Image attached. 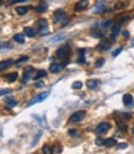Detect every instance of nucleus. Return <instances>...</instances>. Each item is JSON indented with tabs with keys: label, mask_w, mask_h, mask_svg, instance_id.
<instances>
[{
	"label": "nucleus",
	"mask_w": 134,
	"mask_h": 154,
	"mask_svg": "<svg viewBox=\"0 0 134 154\" xmlns=\"http://www.w3.org/2000/svg\"><path fill=\"white\" fill-rule=\"evenodd\" d=\"M126 147H127L126 144H119V146H118V148H126Z\"/></svg>",
	"instance_id": "41"
},
{
	"label": "nucleus",
	"mask_w": 134,
	"mask_h": 154,
	"mask_svg": "<svg viewBox=\"0 0 134 154\" xmlns=\"http://www.w3.org/2000/svg\"><path fill=\"white\" fill-rule=\"evenodd\" d=\"M52 149H53V153H62V147L59 144H56Z\"/></svg>",
	"instance_id": "32"
},
{
	"label": "nucleus",
	"mask_w": 134,
	"mask_h": 154,
	"mask_svg": "<svg viewBox=\"0 0 134 154\" xmlns=\"http://www.w3.org/2000/svg\"><path fill=\"white\" fill-rule=\"evenodd\" d=\"M3 3H4V2H3V0H0V5H2V4H3Z\"/></svg>",
	"instance_id": "43"
},
{
	"label": "nucleus",
	"mask_w": 134,
	"mask_h": 154,
	"mask_svg": "<svg viewBox=\"0 0 134 154\" xmlns=\"http://www.w3.org/2000/svg\"><path fill=\"white\" fill-rule=\"evenodd\" d=\"M105 9H106V3L105 2H97L95 8H93V12H95V14H100V12H102Z\"/></svg>",
	"instance_id": "10"
},
{
	"label": "nucleus",
	"mask_w": 134,
	"mask_h": 154,
	"mask_svg": "<svg viewBox=\"0 0 134 154\" xmlns=\"http://www.w3.org/2000/svg\"><path fill=\"white\" fill-rule=\"evenodd\" d=\"M26 60H29V57H22V58H20V59H17L15 63L17 64V66H19V64L20 63H22V62H26Z\"/></svg>",
	"instance_id": "35"
},
{
	"label": "nucleus",
	"mask_w": 134,
	"mask_h": 154,
	"mask_svg": "<svg viewBox=\"0 0 134 154\" xmlns=\"http://www.w3.org/2000/svg\"><path fill=\"white\" fill-rule=\"evenodd\" d=\"M63 38H64V35H58V36H56V37L50 38V42H57V41L63 40Z\"/></svg>",
	"instance_id": "28"
},
{
	"label": "nucleus",
	"mask_w": 134,
	"mask_h": 154,
	"mask_svg": "<svg viewBox=\"0 0 134 154\" xmlns=\"http://www.w3.org/2000/svg\"><path fill=\"white\" fill-rule=\"evenodd\" d=\"M43 86V83L42 82H38L37 84H36V88H42Z\"/></svg>",
	"instance_id": "39"
},
{
	"label": "nucleus",
	"mask_w": 134,
	"mask_h": 154,
	"mask_svg": "<svg viewBox=\"0 0 134 154\" xmlns=\"http://www.w3.org/2000/svg\"><path fill=\"white\" fill-rule=\"evenodd\" d=\"M23 33H25L26 36H29V37H35V36H36L35 30L31 29V27H25V29H23Z\"/></svg>",
	"instance_id": "18"
},
{
	"label": "nucleus",
	"mask_w": 134,
	"mask_h": 154,
	"mask_svg": "<svg viewBox=\"0 0 134 154\" xmlns=\"http://www.w3.org/2000/svg\"><path fill=\"white\" fill-rule=\"evenodd\" d=\"M95 142H96V144H97V146H103V144H105V140H103L102 138H100V137H97V138H96Z\"/></svg>",
	"instance_id": "34"
},
{
	"label": "nucleus",
	"mask_w": 134,
	"mask_h": 154,
	"mask_svg": "<svg viewBox=\"0 0 134 154\" xmlns=\"http://www.w3.org/2000/svg\"><path fill=\"white\" fill-rule=\"evenodd\" d=\"M33 72V68L32 67H27L25 69V75H23V80H22V83L23 84H26L30 79H31V73Z\"/></svg>",
	"instance_id": "12"
},
{
	"label": "nucleus",
	"mask_w": 134,
	"mask_h": 154,
	"mask_svg": "<svg viewBox=\"0 0 134 154\" xmlns=\"http://www.w3.org/2000/svg\"><path fill=\"white\" fill-rule=\"evenodd\" d=\"M43 153L44 154H50V153H53V149L49 146H44L43 147Z\"/></svg>",
	"instance_id": "29"
},
{
	"label": "nucleus",
	"mask_w": 134,
	"mask_h": 154,
	"mask_svg": "<svg viewBox=\"0 0 134 154\" xmlns=\"http://www.w3.org/2000/svg\"><path fill=\"white\" fill-rule=\"evenodd\" d=\"M14 40L16 42H19V43H25V37L22 35H15L14 36Z\"/></svg>",
	"instance_id": "24"
},
{
	"label": "nucleus",
	"mask_w": 134,
	"mask_h": 154,
	"mask_svg": "<svg viewBox=\"0 0 134 154\" xmlns=\"http://www.w3.org/2000/svg\"><path fill=\"white\" fill-rule=\"evenodd\" d=\"M120 8H123V3H117L116 9H120Z\"/></svg>",
	"instance_id": "38"
},
{
	"label": "nucleus",
	"mask_w": 134,
	"mask_h": 154,
	"mask_svg": "<svg viewBox=\"0 0 134 154\" xmlns=\"http://www.w3.org/2000/svg\"><path fill=\"white\" fill-rule=\"evenodd\" d=\"M14 63H15V62L12 60V59H6V60L0 62V73H2L3 70H5V69H8L9 67H11Z\"/></svg>",
	"instance_id": "8"
},
{
	"label": "nucleus",
	"mask_w": 134,
	"mask_h": 154,
	"mask_svg": "<svg viewBox=\"0 0 134 154\" xmlns=\"http://www.w3.org/2000/svg\"><path fill=\"white\" fill-rule=\"evenodd\" d=\"M37 25L39 27V33L41 35H47L48 33V25H47V20L41 19L37 21Z\"/></svg>",
	"instance_id": "6"
},
{
	"label": "nucleus",
	"mask_w": 134,
	"mask_h": 154,
	"mask_svg": "<svg viewBox=\"0 0 134 154\" xmlns=\"http://www.w3.org/2000/svg\"><path fill=\"white\" fill-rule=\"evenodd\" d=\"M122 51H123V47H119V48L114 49L113 52H112V56H113V57H117V56H118V54H119L120 52H122Z\"/></svg>",
	"instance_id": "30"
},
{
	"label": "nucleus",
	"mask_w": 134,
	"mask_h": 154,
	"mask_svg": "<svg viewBox=\"0 0 134 154\" xmlns=\"http://www.w3.org/2000/svg\"><path fill=\"white\" fill-rule=\"evenodd\" d=\"M29 6H19L16 8V12L19 15H25V14H27V11H29Z\"/></svg>",
	"instance_id": "19"
},
{
	"label": "nucleus",
	"mask_w": 134,
	"mask_h": 154,
	"mask_svg": "<svg viewBox=\"0 0 134 154\" xmlns=\"http://www.w3.org/2000/svg\"><path fill=\"white\" fill-rule=\"evenodd\" d=\"M123 36H124L126 38H128V37H129V32H128V31H124V32H123Z\"/></svg>",
	"instance_id": "40"
},
{
	"label": "nucleus",
	"mask_w": 134,
	"mask_h": 154,
	"mask_svg": "<svg viewBox=\"0 0 134 154\" xmlns=\"http://www.w3.org/2000/svg\"><path fill=\"white\" fill-rule=\"evenodd\" d=\"M132 46H134V40H133V41H132Z\"/></svg>",
	"instance_id": "44"
},
{
	"label": "nucleus",
	"mask_w": 134,
	"mask_h": 154,
	"mask_svg": "<svg viewBox=\"0 0 134 154\" xmlns=\"http://www.w3.org/2000/svg\"><path fill=\"white\" fill-rule=\"evenodd\" d=\"M112 23H113V21H112V20H106L105 22H102V23H101V29L111 27V26H112Z\"/></svg>",
	"instance_id": "23"
},
{
	"label": "nucleus",
	"mask_w": 134,
	"mask_h": 154,
	"mask_svg": "<svg viewBox=\"0 0 134 154\" xmlns=\"http://www.w3.org/2000/svg\"><path fill=\"white\" fill-rule=\"evenodd\" d=\"M116 143H117V142H116V139H114V138H107V139L105 140V146H106V147H108V148L116 146Z\"/></svg>",
	"instance_id": "20"
},
{
	"label": "nucleus",
	"mask_w": 134,
	"mask_h": 154,
	"mask_svg": "<svg viewBox=\"0 0 134 154\" xmlns=\"http://www.w3.org/2000/svg\"><path fill=\"white\" fill-rule=\"evenodd\" d=\"M49 96V91H46V93H42V94H39V95H37L36 97H33L29 104H27V107H30V106H32V105H36V104H38V102H42V101H44L47 97Z\"/></svg>",
	"instance_id": "3"
},
{
	"label": "nucleus",
	"mask_w": 134,
	"mask_h": 154,
	"mask_svg": "<svg viewBox=\"0 0 134 154\" xmlns=\"http://www.w3.org/2000/svg\"><path fill=\"white\" fill-rule=\"evenodd\" d=\"M92 36L93 37H103V33H101V32H93Z\"/></svg>",
	"instance_id": "37"
},
{
	"label": "nucleus",
	"mask_w": 134,
	"mask_h": 154,
	"mask_svg": "<svg viewBox=\"0 0 134 154\" xmlns=\"http://www.w3.org/2000/svg\"><path fill=\"white\" fill-rule=\"evenodd\" d=\"M117 125H118V127H119V128H122L123 131H127V125H126V122H124V121L118 120V121H117Z\"/></svg>",
	"instance_id": "27"
},
{
	"label": "nucleus",
	"mask_w": 134,
	"mask_h": 154,
	"mask_svg": "<svg viewBox=\"0 0 134 154\" xmlns=\"http://www.w3.org/2000/svg\"><path fill=\"white\" fill-rule=\"evenodd\" d=\"M110 47H111V42L107 41V40H105V41H102V42L97 46V51H100V52H105V51H107Z\"/></svg>",
	"instance_id": "11"
},
{
	"label": "nucleus",
	"mask_w": 134,
	"mask_h": 154,
	"mask_svg": "<svg viewBox=\"0 0 134 154\" xmlns=\"http://www.w3.org/2000/svg\"><path fill=\"white\" fill-rule=\"evenodd\" d=\"M4 47V45H3V42L2 41H0V48H3Z\"/></svg>",
	"instance_id": "42"
},
{
	"label": "nucleus",
	"mask_w": 134,
	"mask_h": 154,
	"mask_svg": "<svg viewBox=\"0 0 134 154\" xmlns=\"http://www.w3.org/2000/svg\"><path fill=\"white\" fill-rule=\"evenodd\" d=\"M110 128H111V125H110L108 122H101V123L96 127L95 132H96L97 134H102V133L108 132V131H110Z\"/></svg>",
	"instance_id": "5"
},
{
	"label": "nucleus",
	"mask_w": 134,
	"mask_h": 154,
	"mask_svg": "<svg viewBox=\"0 0 134 154\" xmlns=\"http://www.w3.org/2000/svg\"><path fill=\"white\" fill-rule=\"evenodd\" d=\"M47 9H48V5L44 3V2H42V3H39L37 6H36V11L37 12H44V11H47Z\"/></svg>",
	"instance_id": "16"
},
{
	"label": "nucleus",
	"mask_w": 134,
	"mask_h": 154,
	"mask_svg": "<svg viewBox=\"0 0 134 154\" xmlns=\"http://www.w3.org/2000/svg\"><path fill=\"white\" fill-rule=\"evenodd\" d=\"M57 57L62 60H68L69 57H70V48L68 45H64L63 47H60L58 51H57Z\"/></svg>",
	"instance_id": "1"
},
{
	"label": "nucleus",
	"mask_w": 134,
	"mask_h": 154,
	"mask_svg": "<svg viewBox=\"0 0 134 154\" xmlns=\"http://www.w3.org/2000/svg\"><path fill=\"white\" fill-rule=\"evenodd\" d=\"M6 105H8V107H15L16 105H17V102H16V100L15 99H6Z\"/></svg>",
	"instance_id": "21"
},
{
	"label": "nucleus",
	"mask_w": 134,
	"mask_h": 154,
	"mask_svg": "<svg viewBox=\"0 0 134 154\" xmlns=\"http://www.w3.org/2000/svg\"><path fill=\"white\" fill-rule=\"evenodd\" d=\"M89 5L87 0H80V2L75 5V11H84Z\"/></svg>",
	"instance_id": "9"
},
{
	"label": "nucleus",
	"mask_w": 134,
	"mask_h": 154,
	"mask_svg": "<svg viewBox=\"0 0 134 154\" xmlns=\"http://www.w3.org/2000/svg\"><path fill=\"white\" fill-rule=\"evenodd\" d=\"M99 80H96V79H90V80H87V83H86V85H87V88L89 89H91V90H93V89H96L97 86H99Z\"/></svg>",
	"instance_id": "14"
},
{
	"label": "nucleus",
	"mask_w": 134,
	"mask_h": 154,
	"mask_svg": "<svg viewBox=\"0 0 134 154\" xmlns=\"http://www.w3.org/2000/svg\"><path fill=\"white\" fill-rule=\"evenodd\" d=\"M85 116H86V112H85L84 110L76 111V112H74L72 116L69 117L68 122H69V123H78V122H80V121H83V120L85 119Z\"/></svg>",
	"instance_id": "2"
},
{
	"label": "nucleus",
	"mask_w": 134,
	"mask_h": 154,
	"mask_svg": "<svg viewBox=\"0 0 134 154\" xmlns=\"http://www.w3.org/2000/svg\"><path fill=\"white\" fill-rule=\"evenodd\" d=\"M85 52L86 49H79V59H78L79 64H85Z\"/></svg>",
	"instance_id": "17"
},
{
	"label": "nucleus",
	"mask_w": 134,
	"mask_h": 154,
	"mask_svg": "<svg viewBox=\"0 0 134 154\" xmlns=\"http://www.w3.org/2000/svg\"><path fill=\"white\" fill-rule=\"evenodd\" d=\"M72 88L74 89V90H78V89H81L83 88V83L81 82H74L72 84Z\"/></svg>",
	"instance_id": "25"
},
{
	"label": "nucleus",
	"mask_w": 134,
	"mask_h": 154,
	"mask_svg": "<svg viewBox=\"0 0 134 154\" xmlns=\"http://www.w3.org/2000/svg\"><path fill=\"white\" fill-rule=\"evenodd\" d=\"M46 75H47V73H46L44 70H39V72L33 76V79H35V80H38V79H41V78H44Z\"/></svg>",
	"instance_id": "22"
},
{
	"label": "nucleus",
	"mask_w": 134,
	"mask_h": 154,
	"mask_svg": "<svg viewBox=\"0 0 134 154\" xmlns=\"http://www.w3.org/2000/svg\"><path fill=\"white\" fill-rule=\"evenodd\" d=\"M68 132H69V134L73 136V137H76V136H78V133H76L78 131H76V130H69Z\"/></svg>",
	"instance_id": "36"
},
{
	"label": "nucleus",
	"mask_w": 134,
	"mask_h": 154,
	"mask_svg": "<svg viewBox=\"0 0 134 154\" xmlns=\"http://www.w3.org/2000/svg\"><path fill=\"white\" fill-rule=\"evenodd\" d=\"M119 31H120V25H119V23H116L114 26L112 27V33H111L112 40H114V38L119 35Z\"/></svg>",
	"instance_id": "13"
},
{
	"label": "nucleus",
	"mask_w": 134,
	"mask_h": 154,
	"mask_svg": "<svg viewBox=\"0 0 134 154\" xmlns=\"http://www.w3.org/2000/svg\"><path fill=\"white\" fill-rule=\"evenodd\" d=\"M103 63H105V59H103V58H99V59L96 60V67H97V68L102 67V66H103Z\"/></svg>",
	"instance_id": "33"
},
{
	"label": "nucleus",
	"mask_w": 134,
	"mask_h": 154,
	"mask_svg": "<svg viewBox=\"0 0 134 154\" xmlns=\"http://www.w3.org/2000/svg\"><path fill=\"white\" fill-rule=\"evenodd\" d=\"M9 93H11V89H0V96H4Z\"/></svg>",
	"instance_id": "31"
},
{
	"label": "nucleus",
	"mask_w": 134,
	"mask_h": 154,
	"mask_svg": "<svg viewBox=\"0 0 134 154\" xmlns=\"http://www.w3.org/2000/svg\"><path fill=\"white\" fill-rule=\"evenodd\" d=\"M66 64H68V62H64L63 64H57V63H53V64H50V67H49V70L52 72V73H58V72H60Z\"/></svg>",
	"instance_id": "7"
},
{
	"label": "nucleus",
	"mask_w": 134,
	"mask_h": 154,
	"mask_svg": "<svg viewBox=\"0 0 134 154\" xmlns=\"http://www.w3.org/2000/svg\"><path fill=\"white\" fill-rule=\"evenodd\" d=\"M17 79V73H11L9 76H8V80L10 82V83H12V82H15Z\"/></svg>",
	"instance_id": "26"
},
{
	"label": "nucleus",
	"mask_w": 134,
	"mask_h": 154,
	"mask_svg": "<svg viewBox=\"0 0 134 154\" xmlns=\"http://www.w3.org/2000/svg\"><path fill=\"white\" fill-rule=\"evenodd\" d=\"M66 17L68 16L65 15L64 10H57L54 12V15H53V21H54V23H62Z\"/></svg>",
	"instance_id": "4"
},
{
	"label": "nucleus",
	"mask_w": 134,
	"mask_h": 154,
	"mask_svg": "<svg viewBox=\"0 0 134 154\" xmlns=\"http://www.w3.org/2000/svg\"><path fill=\"white\" fill-rule=\"evenodd\" d=\"M123 104L126 106H129V105L133 104V96L130 94H124L123 95Z\"/></svg>",
	"instance_id": "15"
}]
</instances>
